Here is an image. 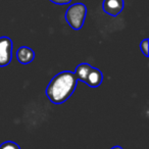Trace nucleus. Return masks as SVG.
Listing matches in <instances>:
<instances>
[{
    "mask_svg": "<svg viewBox=\"0 0 149 149\" xmlns=\"http://www.w3.org/2000/svg\"><path fill=\"white\" fill-rule=\"evenodd\" d=\"M78 79L74 72L64 70L57 74L48 84L46 95L54 104L65 102L76 90Z\"/></svg>",
    "mask_w": 149,
    "mask_h": 149,
    "instance_id": "f257e3e1",
    "label": "nucleus"
},
{
    "mask_svg": "<svg viewBox=\"0 0 149 149\" xmlns=\"http://www.w3.org/2000/svg\"><path fill=\"white\" fill-rule=\"evenodd\" d=\"M87 15V6L84 3L78 2L72 4L65 11V21L72 30L82 29Z\"/></svg>",
    "mask_w": 149,
    "mask_h": 149,
    "instance_id": "f03ea898",
    "label": "nucleus"
},
{
    "mask_svg": "<svg viewBox=\"0 0 149 149\" xmlns=\"http://www.w3.org/2000/svg\"><path fill=\"white\" fill-rule=\"evenodd\" d=\"M13 41L8 37H0V68L6 66L13 59Z\"/></svg>",
    "mask_w": 149,
    "mask_h": 149,
    "instance_id": "7ed1b4c3",
    "label": "nucleus"
},
{
    "mask_svg": "<svg viewBox=\"0 0 149 149\" xmlns=\"http://www.w3.org/2000/svg\"><path fill=\"white\" fill-rule=\"evenodd\" d=\"M124 6V0H104L103 4H102L104 13L111 17H118L123 11Z\"/></svg>",
    "mask_w": 149,
    "mask_h": 149,
    "instance_id": "20e7f679",
    "label": "nucleus"
},
{
    "mask_svg": "<svg viewBox=\"0 0 149 149\" xmlns=\"http://www.w3.org/2000/svg\"><path fill=\"white\" fill-rule=\"evenodd\" d=\"M17 58L22 64H29L35 58V52L27 46H22L17 51Z\"/></svg>",
    "mask_w": 149,
    "mask_h": 149,
    "instance_id": "39448f33",
    "label": "nucleus"
},
{
    "mask_svg": "<svg viewBox=\"0 0 149 149\" xmlns=\"http://www.w3.org/2000/svg\"><path fill=\"white\" fill-rule=\"evenodd\" d=\"M102 81H103V74H102V72L98 68H92L91 70L89 72V74H88L87 78H86L85 83L89 87L96 88L101 85Z\"/></svg>",
    "mask_w": 149,
    "mask_h": 149,
    "instance_id": "423d86ee",
    "label": "nucleus"
},
{
    "mask_svg": "<svg viewBox=\"0 0 149 149\" xmlns=\"http://www.w3.org/2000/svg\"><path fill=\"white\" fill-rule=\"evenodd\" d=\"M93 66H91L89 63H81L77 66L76 70H74V74H76V77H77L78 81H82L85 83L86 81V78H87L88 74L89 72L91 70V68Z\"/></svg>",
    "mask_w": 149,
    "mask_h": 149,
    "instance_id": "0eeeda50",
    "label": "nucleus"
},
{
    "mask_svg": "<svg viewBox=\"0 0 149 149\" xmlns=\"http://www.w3.org/2000/svg\"><path fill=\"white\" fill-rule=\"evenodd\" d=\"M0 149H21V147L15 142L6 141V142H3L2 144L0 145Z\"/></svg>",
    "mask_w": 149,
    "mask_h": 149,
    "instance_id": "6e6552de",
    "label": "nucleus"
},
{
    "mask_svg": "<svg viewBox=\"0 0 149 149\" xmlns=\"http://www.w3.org/2000/svg\"><path fill=\"white\" fill-rule=\"evenodd\" d=\"M148 46H149V40L148 39H144L140 43V49H141V51L143 52V54H144L146 57H148V56H149Z\"/></svg>",
    "mask_w": 149,
    "mask_h": 149,
    "instance_id": "1a4fd4ad",
    "label": "nucleus"
},
{
    "mask_svg": "<svg viewBox=\"0 0 149 149\" xmlns=\"http://www.w3.org/2000/svg\"><path fill=\"white\" fill-rule=\"evenodd\" d=\"M49 1L57 5H65V4H70L72 2V0H49Z\"/></svg>",
    "mask_w": 149,
    "mask_h": 149,
    "instance_id": "9d476101",
    "label": "nucleus"
},
{
    "mask_svg": "<svg viewBox=\"0 0 149 149\" xmlns=\"http://www.w3.org/2000/svg\"><path fill=\"white\" fill-rule=\"evenodd\" d=\"M111 149H123V148L120 146H114V147H112Z\"/></svg>",
    "mask_w": 149,
    "mask_h": 149,
    "instance_id": "9b49d317",
    "label": "nucleus"
}]
</instances>
